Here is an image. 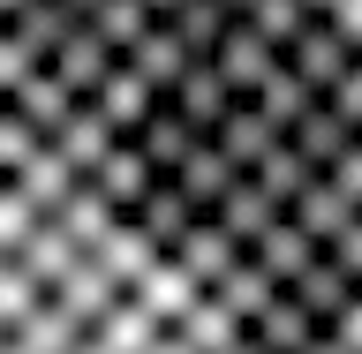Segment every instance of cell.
Returning <instances> with one entry per match:
<instances>
[{
  "label": "cell",
  "instance_id": "6da1fadb",
  "mask_svg": "<svg viewBox=\"0 0 362 354\" xmlns=\"http://www.w3.org/2000/svg\"><path fill=\"white\" fill-rule=\"evenodd\" d=\"M0 354H272L158 226L0 136Z\"/></svg>",
  "mask_w": 362,
  "mask_h": 354
},
{
  "label": "cell",
  "instance_id": "7a4b0ae2",
  "mask_svg": "<svg viewBox=\"0 0 362 354\" xmlns=\"http://www.w3.org/2000/svg\"><path fill=\"white\" fill-rule=\"evenodd\" d=\"M317 45L332 68V113H339V143L362 189V0H317Z\"/></svg>",
  "mask_w": 362,
  "mask_h": 354
}]
</instances>
